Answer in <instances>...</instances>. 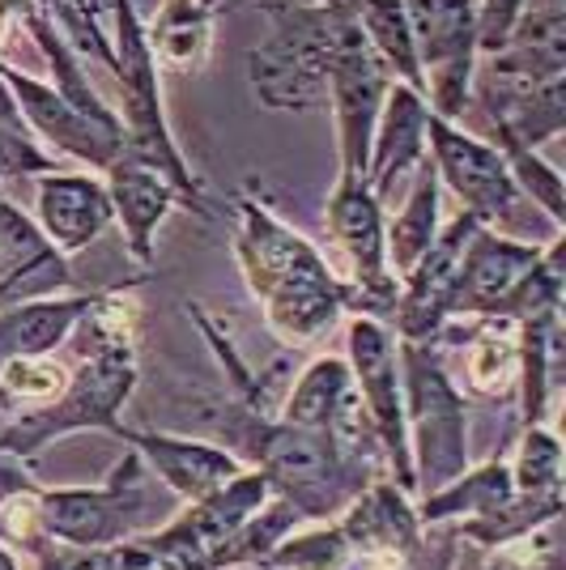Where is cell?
I'll use <instances>...</instances> for the list:
<instances>
[{
    "instance_id": "cell-1",
    "label": "cell",
    "mask_w": 566,
    "mask_h": 570,
    "mask_svg": "<svg viewBox=\"0 0 566 570\" xmlns=\"http://www.w3.org/2000/svg\"><path fill=\"white\" fill-rule=\"evenodd\" d=\"M201 422L217 448H226L243 469H256L269 490L308 523L336 520L388 469L375 443L341 439L336 430L290 426L269 409L235 401L231 392L201 404Z\"/></svg>"
},
{
    "instance_id": "cell-2",
    "label": "cell",
    "mask_w": 566,
    "mask_h": 570,
    "mask_svg": "<svg viewBox=\"0 0 566 570\" xmlns=\"http://www.w3.org/2000/svg\"><path fill=\"white\" fill-rule=\"evenodd\" d=\"M137 328H142V307L133 294H95L81 320L72 324L69 341V383L56 401L13 413L9 426L0 430V452L35 464L51 443L81 434V430L116 426L119 409L137 392L142 362H137Z\"/></svg>"
},
{
    "instance_id": "cell-3",
    "label": "cell",
    "mask_w": 566,
    "mask_h": 570,
    "mask_svg": "<svg viewBox=\"0 0 566 570\" xmlns=\"http://www.w3.org/2000/svg\"><path fill=\"white\" fill-rule=\"evenodd\" d=\"M235 261L269 333L285 350L315 345L341 324V315H354L350 285L332 273L320 247L256 196H235Z\"/></svg>"
},
{
    "instance_id": "cell-4",
    "label": "cell",
    "mask_w": 566,
    "mask_h": 570,
    "mask_svg": "<svg viewBox=\"0 0 566 570\" xmlns=\"http://www.w3.org/2000/svg\"><path fill=\"white\" fill-rule=\"evenodd\" d=\"M273 35L247 56L252 90L269 111L329 107V69L358 0H264Z\"/></svg>"
},
{
    "instance_id": "cell-5",
    "label": "cell",
    "mask_w": 566,
    "mask_h": 570,
    "mask_svg": "<svg viewBox=\"0 0 566 570\" xmlns=\"http://www.w3.org/2000/svg\"><path fill=\"white\" fill-rule=\"evenodd\" d=\"M401 350L404 439L413 464V499L469 469V404L435 341H397Z\"/></svg>"
},
{
    "instance_id": "cell-6",
    "label": "cell",
    "mask_w": 566,
    "mask_h": 570,
    "mask_svg": "<svg viewBox=\"0 0 566 570\" xmlns=\"http://www.w3.org/2000/svg\"><path fill=\"white\" fill-rule=\"evenodd\" d=\"M111 43H116V72L119 81V128H124V154L142 158L149 167H158L179 188L184 196V209H196L205 217V188L201 179L192 175L184 149L175 141L170 124H166V107H163V86H158V60L149 51V35H145V22L137 13L133 0H111Z\"/></svg>"
},
{
    "instance_id": "cell-7",
    "label": "cell",
    "mask_w": 566,
    "mask_h": 570,
    "mask_svg": "<svg viewBox=\"0 0 566 570\" xmlns=\"http://www.w3.org/2000/svg\"><path fill=\"white\" fill-rule=\"evenodd\" d=\"M166 511L158 507L149 469L137 452H124L103 485H43L39 490V528L56 546L103 549L137 541L158 528Z\"/></svg>"
},
{
    "instance_id": "cell-8",
    "label": "cell",
    "mask_w": 566,
    "mask_h": 570,
    "mask_svg": "<svg viewBox=\"0 0 566 570\" xmlns=\"http://www.w3.org/2000/svg\"><path fill=\"white\" fill-rule=\"evenodd\" d=\"M413 51L422 69V98L430 116H465L477 72V13L472 0H404Z\"/></svg>"
},
{
    "instance_id": "cell-9",
    "label": "cell",
    "mask_w": 566,
    "mask_h": 570,
    "mask_svg": "<svg viewBox=\"0 0 566 570\" xmlns=\"http://www.w3.org/2000/svg\"><path fill=\"white\" fill-rule=\"evenodd\" d=\"M345 362L354 375L358 404L367 413V422L375 430L379 452L388 464V476L413 494V464H409V439H404V392H401V350H397V333L371 320V315H354L350 333H345Z\"/></svg>"
},
{
    "instance_id": "cell-10",
    "label": "cell",
    "mask_w": 566,
    "mask_h": 570,
    "mask_svg": "<svg viewBox=\"0 0 566 570\" xmlns=\"http://www.w3.org/2000/svg\"><path fill=\"white\" fill-rule=\"evenodd\" d=\"M383 205L367 184V175H336L329 196V238L350 264V294L354 315L388 320L401 282L388 268V238H383Z\"/></svg>"
},
{
    "instance_id": "cell-11",
    "label": "cell",
    "mask_w": 566,
    "mask_h": 570,
    "mask_svg": "<svg viewBox=\"0 0 566 570\" xmlns=\"http://www.w3.org/2000/svg\"><path fill=\"white\" fill-rule=\"evenodd\" d=\"M273 499L269 481L256 469H243L226 485L209 490L205 499L184 502L175 515H166L158 528L137 537L154 558H163L179 570H209V558L235 537L243 523Z\"/></svg>"
},
{
    "instance_id": "cell-12",
    "label": "cell",
    "mask_w": 566,
    "mask_h": 570,
    "mask_svg": "<svg viewBox=\"0 0 566 570\" xmlns=\"http://www.w3.org/2000/svg\"><path fill=\"white\" fill-rule=\"evenodd\" d=\"M426 158L439 175V184L465 205V214L481 226H502L519 209V188L511 170L490 141L456 128L451 119H426Z\"/></svg>"
},
{
    "instance_id": "cell-13",
    "label": "cell",
    "mask_w": 566,
    "mask_h": 570,
    "mask_svg": "<svg viewBox=\"0 0 566 570\" xmlns=\"http://www.w3.org/2000/svg\"><path fill=\"white\" fill-rule=\"evenodd\" d=\"M388 86H392V72L383 69V60L367 43V35H362V26L354 18V22L345 26L329 69V107L332 124H336V163H341V175H367L371 137H375Z\"/></svg>"
},
{
    "instance_id": "cell-14",
    "label": "cell",
    "mask_w": 566,
    "mask_h": 570,
    "mask_svg": "<svg viewBox=\"0 0 566 570\" xmlns=\"http://www.w3.org/2000/svg\"><path fill=\"white\" fill-rule=\"evenodd\" d=\"M481 230V222L469 214L451 217L448 226H439V238L430 243L422 261L413 264V273L401 277L397 303H392V333L397 341H435L448 328L451 298H456V277H460V261L469 238Z\"/></svg>"
},
{
    "instance_id": "cell-15",
    "label": "cell",
    "mask_w": 566,
    "mask_h": 570,
    "mask_svg": "<svg viewBox=\"0 0 566 570\" xmlns=\"http://www.w3.org/2000/svg\"><path fill=\"white\" fill-rule=\"evenodd\" d=\"M107 434L119 439L128 452L142 455L149 476L163 481L166 494L179 502L205 499L209 490L243 473V464L226 448H217L213 439H192V434H170V430H137L119 426V422Z\"/></svg>"
},
{
    "instance_id": "cell-16",
    "label": "cell",
    "mask_w": 566,
    "mask_h": 570,
    "mask_svg": "<svg viewBox=\"0 0 566 570\" xmlns=\"http://www.w3.org/2000/svg\"><path fill=\"white\" fill-rule=\"evenodd\" d=\"M72 289H77V277L69 268V256L51 247L35 217H26L13 200L0 196V307L56 298Z\"/></svg>"
},
{
    "instance_id": "cell-17",
    "label": "cell",
    "mask_w": 566,
    "mask_h": 570,
    "mask_svg": "<svg viewBox=\"0 0 566 570\" xmlns=\"http://www.w3.org/2000/svg\"><path fill=\"white\" fill-rule=\"evenodd\" d=\"M103 184L111 196V217H116L119 235H124L128 256L142 268H149L154 252H158V230H163L166 217L184 205V196L163 170L124 154V149H119L116 163L103 170Z\"/></svg>"
},
{
    "instance_id": "cell-18",
    "label": "cell",
    "mask_w": 566,
    "mask_h": 570,
    "mask_svg": "<svg viewBox=\"0 0 566 570\" xmlns=\"http://www.w3.org/2000/svg\"><path fill=\"white\" fill-rule=\"evenodd\" d=\"M35 222L48 235V243L60 256H81L90 252L98 238L107 235L111 217V196L107 184L95 175H77V170H56L39 175L35 188Z\"/></svg>"
},
{
    "instance_id": "cell-19",
    "label": "cell",
    "mask_w": 566,
    "mask_h": 570,
    "mask_svg": "<svg viewBox=\"0 0 566 570\" xmlns=\"http://www.w3.org/2000/svg\"><path fill=\"white\" fill-rule=\"evenodd\" d=\"M332 523L341 528V537L350 541L354 558H362L367 567L409 553L426 532V523L418 520L413 494L401 490L388 473L375 476Z\"/></svg>"
},
{
    "instance_id": "cell-20",
    "label": "cell",
    "mask_w": 566,
    "mask_h": 570,
    "mask_svg": "<svg viewBox=\"0 0 566 570\" xmlns=\"http://www.w3.org/2000/svg\"><path fill=\"white\" fill-rule=\"evenodd\" d=\"M545 247L537 243H519L481 226L465 247L460 277H456V298H451V320H481L498 315L502 298L519 285V277L541 261Z\"/></svg>"
},
{
    "instance_id": "cell-21",
    "label": "cell",
    "mask_w": 566,
    "mask_h": 570,
    "mask_svg": "<svg viewBox=\"0 0 566 570\" xmlns=\"http://www.w3.org/2000/svg\"><path fill=\"white\" fill-rule=\"evenodd\" d=\"M426 119H430L426 98L413 86L392 81L383 111H379L375 137H371V158H367V184L379 205L426 163Z\"/></svg>"
},
{
    "instance_id": "cell-22",
    "label": "cell",
    "mask_w": 566,
    "mask_h": 570,
    "mask_svg": "<svg viewBox=\"0 0 566 570\" xmlns=\"http://www.w3.org/2000/svg\"><path fill=\"white\" fill-rule=\"evenodd\" d=\"M477 72L507 81H558L566 77V9H533L524 4L507 43L495 56H481Z\"/></svg>"
},
{
    "instance_id": "cell-23",
    "label": "cell",
    "mask_w": 566,
    "mask_h": 570,
    "mask_svg": "<svg viewBox=\"0 0 566 570\" xmlns=\"http://www.w3.org/2000/svg\"><path fill=\"white\" fill-rule=\"evenodd\" d=\"M95 294L72 289V294H56V298H35V303H18V307H0V366L13 357L35 354H60L69 341L72 324L81 320V311L90 307Z\"/></svg>"
},
{
    "instance_id": "cell-24",
    "label": "cell",
    "mask_w": 566,
    "mask_h": 570,
    "mask_svg": "<svg viewBox=\"0 0 566 570\" xmlns=\"http://www.w3.org/2000/svg\"><path fill=\"white\" fill-rule=\"evenodd\" d=\"M516 494L511 485V469L507 460L495 455V460H481V464H469L460 476H451L448 485L430 490L418 502V520L422 523H443V528H460V523L486 520L490 511H498L502 502Z\"/></svg>"
},
{
    "instance_id": "cell-25",
    "label": "cell",
    "mask_w": 566,
    "mask_h": 570,
    "mask_svg": "<svg viewBox=\"0 0 566 570\" xmlns=\"http://www.w3.org/2000/svg\"><path fill=\"white\" fill-rule=\"evenodd\" d=\"M358 404L354 375L345 357H315L299 380L290 383L277 417L290 426L308 430H336V422Z\"/></svg>"
},
{
    "instance_id": "cell-26",
    "label": "cell",
    "mask_w": 566,
    "mask_h": 570,
    "mask_svg": "<svg viewBox=\"0 0 566 570\" xmlns=\"http://www.w3.org/2000/svg\"><path fill=\"white\" fill-rule=\"evenodd\" d=\"M439 196H443V184L426 158L422 167L409 175V191H404L401 214L383 226V238H388V268L392 277L401 282L413 273V264L430 252V243L439 238Z\"/></svg>"
},
{
    "instance_id": "cell-27",
    "label": "cell",
    "mask_w": 566,
    "mask_h": 570,
    "mask_svg": "<svg viewBox=\"0 0 566 570\" xmlns=\"http://www.w3.org/2000/svg\"><path fill=\"white\" fill-rule=\"evenodd\" d=\"M217 0H163L154 26H145L154 60L170 72H201L213 51Z\"/></svg>"
},
{
    "instance_id": "cell-28",
    "label": "cell",
    "mask_w": 566,
    "mask_h": 570,
    "mask_svg": "<svg viewBox=\"0 0 566 570\" xmlns=\"http://www.w3.org/2000/svg\"><path fill=\"white\" fill-rule=\"evenodd\" d=\"M358 26L367 35V43L375 48L383 69L392 72V81H404L422 95V69H418V51H413V30L404 0H358Z\"/></svg>"
},
{
    "instance_id": "cell-29",
    "label": "cell",
    "mask_w": 566,
    "mask_h": 570,
    "mask_svg": "<svg viewBox=\"0 0 566 570\" xmlns=\"http://www.w3.org/2000/svg\"><path fill=\"white\" fill-rule=\"evenodd\" d=\"M566 511V494H511V499L502 502L498 511H490L486 520H472V523H460L456 528V537L465 541V546H481V549H495V546H507V541H516V537H528V532H537L545 523H558Z\"/></svg>"
},
{
    "instance_id": "cell-30",
    "label": "cell",
    "mask_w": 566,
    "mask_h": 570,
    "mask_svg": "<svg viewBox=\"0 0 566 570\" xmlns=\"http://www.w3.org/2000/svg\"><path fill=\"white\" fill-rule=\"evenodd\" d=\"M299 523H308V520H303V515H299L285 499L273 494V499L264 502L256 515H252V520L243 523L235 537L226 541V546L213 553L209 570H256L260 562H264V558H269V553H273V549L282 546L285 537L299 528Z\"/></svg>"
},
{
    "instance_id": "cell-31",
    "label": "cell",
    "mask_w": 566,
    "mask_h": 570,
    "mask_svg": "<svg viewBox=\"0 0 566 570\" xmlns=\"http://www.w3.org/2000/svg\"><path fill=\"white\" fill-rule=\"evenodd\" d=\"M563 541H558V523H545L528 537H516L507 546L481 549V546H465L460 541V553L451 570H563Z\"/></svg>"
},
{
    "instance_id": "cell-32",
    "label": "cell",
    "mask_w": 566,
    "mask_h": 570,
    "mask_svg": "<svg viewBox=\"0 0 566 570\" xmlns=\"http://www.w3.org/2000/svg\"><path fill=\"white\" fill-rule=\"evenodd\" d=\"M69 383V362L56 354L13 357L0 366V409L9 413H26L39 404L56 401Z\"/></svg>"
},
{
    "instance_id": "cell-33",
    "label": "cell",
    "mask_w": 566,
    "mask_h": 570,
    "mask_svg": "<svg viewBox=\"0 0 566 570\" xmlns=\"http://www.w3.org/2000/svg\"><path fill=\"white\" fill-rule=\"evenodd\" d=\"M350 562H358L354 549L329 520L315 528H294L256 570H350Z\"/></svg>"
},
{
    "instance_id": "cell-34",
    "label": "cell",
    "mask_w": 566,
    "mask_h": 570,
    "mask_svg": "<svg viewBox=\"0 0 566 570\" xmlns=\"http://www.w3.org/2000/svg\"><path fill=\"white\" fill-rule=\"evenodd\" d=\"M498 154H502V163L511 170V179H516L519 196H528L545 217H549V226H554V235H563V222H566V205H563V175L545 163L537 149H528V145L511 141V137H490Z\"/></svg>"
},
{
    "instance_id": "cell-35",
    "label": "cell",
    "mask_w": 566,
    "mask_h": 570,
    "mask_svg": "<svg viewBox=\"0 0 566 570\" xmlns=\"http://www.w3.org/2000/svg\"><path fill=\"white\" fill-rule=\"evenodd\" d=\"M511 485L519 494H566L563 476V439L549 426H524L511 460Z\"/></svg>"
},
{
    "instance_id": "cell-36",
    "label": "cell",
    "mask_w": 566,
    "mask_h": 570,
    "mask_svg": "<svg viewBox=\"0 0 566 570\" xmlns=\"http://www.w3.org/2000/svg\"><path fill=\"white\" fill-rule=\"evenodd\" d=\"M30 570H137L145 567L154 553L142 541H124V546H103V549H77V546H56V541H35L26 549Z\"/></svg>"
},
{
    "instance_id": "cell-37",
    "label": "cell",
    "mask_w": 566,
    "mask_h": 570,
    "mask_svg": "<svg viewBox=\"0 0 566 570\" xmlns=\"http://www.w3.org/2000/svg\"><path fill=\"white\" fill-rule=\"evenodd\" d=\"M460 553V537L456 528H443V523H426L422 541L401 553V558H388V562H371V570H451Z\"/></svg>"
},
{
    "instance_id": "cell-38",
    "label": "cell",
    "mask_w": 566,
    "mask_h": 570,
    "mask_svg": "<svg viewBox=\"0 0 566 570\" xmlns=\"http://www.w3.org/2000/svg\"><path fill=\"white\" fill-rule=\"evenodd\" d=\"M472 13H477V60H481L507 43L511 26L524 13V0H472Z\"/></svg>"
},
{
    "instance_id": "cell-39",
    "label": "cell",
    "mask_w": 566,
    "mask_h": 570,
    "mask_svg": "<svg viewBox=\"0 0 566 570\" xmlns=\"http://www.w3.org/2000/svg\"><path fill=\"white\" fill-rule=\"evenodd\" d=\"M0 570H26V553L13 541H0Z\"/></svg>"
},
{
    "instance_id": "cell-40",
    "label": "cell",
    "mask_w": 566,
    "mask_h": 570,
    "mask_svg": "<svg viewBox=\"0 0 566 570\" xmlns=\"http://www.w3.org/2000/svg\"><path fill=\"white\" fill-rule=\"evenodd\" d=\"M524 4H533V9H566V0H524Z\"/></svg>"
},
{
    "instance_id": "cell-41",
    "label": "cell",
    "mask_w": 566,
    "mask_h": 570,
    "mask_svg": "<svg viewBox=\"0 0 566 570\" xmlns=\"http://www.w3.org/2000/svg\"><path fill=\"white\" fill-rule=\"evenodd\" d=\"M0 541H9V528H4V515H0Z\"/></svg>"
}]
</instances>
